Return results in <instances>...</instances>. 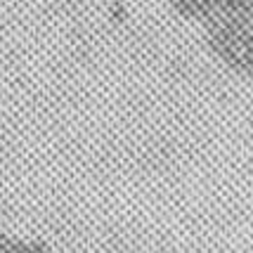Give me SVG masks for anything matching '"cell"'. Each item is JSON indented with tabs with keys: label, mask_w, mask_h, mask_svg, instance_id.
<instances>
[{
	"label": "cell",
	"mask_w": 253,
	"mask_h": 253,
	"mask_svg": "<svg viewBox=\"0 0 253 253\" xmlns=\"http://www.w3.org/2000/svg\"><path fill=\"white\" fill-rule=\"evenodd\" d=\"M29 249H31V253H47V251H50L45 242H31V244H29Z\"/></svg>",
	"instance_id": "cell-2"
},
{
	"label": "cell",
	"mask_w": 253,
	"mask_h": 253,
	"mask_svg": "<svg viewBox=\"0 0 253 253\" xmlns=\"http://www.w3.org/2000/svg\"><path fill=\"white\" fill-rule=\"evenodd\" d=\"M109 14H111V19H114L116 24H121L123 19H126V7H123V2H119V0H114V5H111Z\"/></svg>",
	"instance_id": "cell-1"
},
{
	"label": "cell",
	"mask_w": 253,
	"mask_h": 253,
	"mask_svg": "<svg viewBox=\"0 0 253 253\" xmlns=\"http://www.w3.org/2000/svg\"><path fill=\"white\" fill-rule=\"evenodd\" d=\"M119 2H123V0H119Z\"/></svg>",
	"instance_id": "cell-3"
}]
</instances>
